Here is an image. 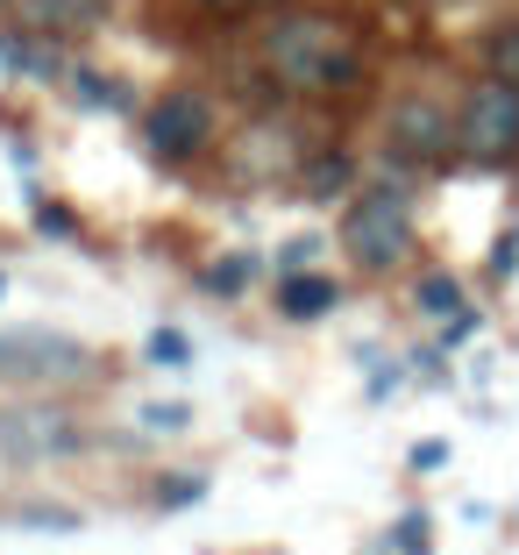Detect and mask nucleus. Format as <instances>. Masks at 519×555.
Here are the masks:
<instances>
[{"label":"nucleus","instance_id":"14","mask_svg":"<svg viewBox=\"0 0 519 555\" xmlns=\"http://www.w3.org/2000/svg\"><path fill=\"white\" fill-rule=\"evenodd\" d=\"M243 285H249V257H221V263L207 271V293H221V299H235Z\"/></svg>","mask_w":519,"mask_h":555},{"label":"nucleus","instance_id":"3","mask_svg":"<svg viewBox=\"0 0 519 555\" xmlns=\"http://www.w3.org/2000/svg\"><path fill=\"white\" fill-rule=\"evenodd\" d=\"M86 371H93V349L79 335H57V327H8L0 335V385H43V377Z\"/></svg>","mask_w":519,"mask_h":555},{"label":"nucleus","instance_id":"15","mask_svg":"<svg viewBox=\"0 0 519 555\" xmlns=\"http://www.w3.org/2000/svg\"><path fill=\"white\" fill-rule=\"evenodd\" d=\"M150 363H171V371H179V363H193V343H185L179 327H157V335H150Z\"/></svg>","mask_w":519,"mask_h":555},{"label":"nucleus","instance_id":"21","mask_svg":"<svg viewBox=\"0 0 519 555\" xmlns=\"http://www.w3.org/2000/svg\"><path fill=\"white\" fill-rule=\"evenodd\" d=\"M257 8H271V0H257Z\"/></svg>","mask_w":519,"mask_h":555},{"label":"nucleus","instance_id":"12","mask_svg":"<svg viewBox=\"0 0 519 555\" xmlns=\"http://www.w3.org/2000/svg\"><path fill=\"white\" fill-rule=\"evenodd\" d=\"M15 527H50V534H79V513L72 506H15Z\"/></svg>","mask_w":519,"mask_h":555},{"label":"nucleus","instance_id":"16","mask_svg":"<svg viewBox=\"0 0 519 555\" xmlns=\"http://www.w3.org/2000/svg\"><path fill=\"white\" fill-rule=\"evenodd\" d=\"M427 541H434V527H427V513H406V520H399V555H434Z\"/></svg>","mask_w":519,"mask_h":555},{"label":"nucleus","instance_id":"5","mask_svg":"<svg viewBox=\"0 0 519 555\" xmlns=\"http://www.w3.org/2000/svg\"><path fill=\"white\" fill-rule=\"evenodd\" d=\"M86 449V427L65 406H8L0 413V456L8 463H65Z\"/></svg>","mask_w":519,"mask_h":555},{"label":"nucleus","instance_id":"7","mask_svg":"<svg viewBox=\"0 0 519 555\" xmlns=\"http://www.w3.org/2000/svg\"><path fill=\"white\" fill-rule=\"evenodd\" d=\"M455 129H449V107H441L434 93H406V100H391V115H385V150H399L406 164H434L449 157Z\"/></svg>","mask_w":519,"mask_h":555},{"label":"nucleus","instance_id":"19","mask_svg":"<svg viewBox=\"0 0 519 555\" xmlns=\"http://www.w3.org/2000/svg\"><path fill=\"white\" fill-rule=\"evenodd\" d=\"M441 463H449V441H420L413 449V470H441Z\"/></svg>","mask_w":519,"mask_h":555},{"label":"nucleus","instance_id":"6","mask_svg":"<svg viewBox=\"0 0 519 555\" xmlns=\"http://www.w3.org/2000/svg\"><path fill=\"white\" fill-rule=\"evenodd\" d=\"M207 143H213V107H207V93L171 86V93L150 107V150H157V157H171V164H185V157H199Z\"/></svg>","mask_w":519,"mask_h":555},{"label":"nucleus","instance_id":"11","mask_svg":"<svg viewBox=\"0 0 519 555\" xmlns=\"http://www.w3.org/2000/svg\"><path fill=\"white\" fill-rule=\"evenodd\" d=\"M199 499H207V477H199V470L157 477V506H164V513H185V506H199Z\"/></svg>","mask_w":519,"mask_h":555},{"label":"nucleus","instance_id":"8","mask_svg":"<svg viewBox=\"0 0 519 555\" xmlns=\"http://www.w3.org/2000/svg\"><path fill=\"white\" fill-rule=\"evenodd\" d=\"M29 22L50 36H79L93 22H107V0H29Z\"/></svg>","mask_w":519,"mask_h":555},{"label":"nucleus","instance_id":"1","mask_svg":"<svg viewBox=\"0 0 519 555\" xmlns=\"http://www.w3.org/2000/svg\"><path fill=\"white\" fill-rule=\"evenodd\" d=\"M263 57L293 93H341L363 79V43L335 15H277L263 36Z\"/></svg>","mask_w":519,"mask_h":555},{"label":"nucleus","instance_id":"17","mask_svg":"<svg viewBox=\"0 0 519 555\" xmlns=\"http://www.w3.org/2000/svg\"><path fill=\"white\" fill-rule=\"evenodd\" d=\"M491 65H498V79H512V86H519V29H512V36H498Z\"/></svg>","mask_w":519,"mask_h":555},{"label":"nucleus","instance_id":"18","mask_svg":"<svg viewBox=\"0 0 519 555\" xmlns=\"http://www.w3.org/2000/svg\"><path fill=\"white\" fill-rule=\"evenodd\" d=\"M477 335V313H455V321H441V349H463Z\"/></svg>","mask_w":519,"mask_h":555},{"label":"nucleus","instance_id":"10","mask_svg":"<svg viewBox=\"0 0 519 555\" xmlns=\"http://www.w3.org/2000/svg\"><path fill=\"white\" fill-rule=\"evenodd\" d=\"M420 307L441 313V321H455V313H470V299H463V285H455L449 271H427L420 278Z\"/></svg>","mask_w":519,"mask_h":555},{"label":"nucleus","instance_id":"9","mask_svg":"<svg viewBox=\"0 0 519 555\" xmlns=\"http://www.w3.org/2000/svg\"><path fill=\"white\" fill-rule=\"evenodd\" d=\"M335 299H341V293H335V278H313V271H293L285 285H277V307L293 313V321H313V313H327Z\"/></svg>","mask_w":519,"mask_h":555},{"label":"nucleus","instance_id":"2","mask_svg":"<svg viewBox=\"0 0 519 555\" xmlns=\"http://www.w3.org/2000/svg\"><path fill=\"white\" fill-rule=\"evenodd\" d=\"M341 249H349L363 271H391V263H406V249H413V207H406V193H363L356 207L341 214Z\"/></svg>","mask_w":519,"mask_h":555},{"label":"nucleus","instance_id":"13","mask_svg":"<svg viewBox=\"0 0 519 555\" xmlns=\"http://www.w3.org/2000/svg\"><path fill=\"white\" fill-rule=\"evenodd\" d=\"M135 427H143V435H185V427H193V413H185V406H164V399H150V406L135 413Z\"/></svg>","mask_w":519,"mask_h":555},{"label":"nucleus","instance_id":"4","mask_svg":"<svg viewBox=\"0 0 519 555\" xmlns=\"http://www.w3.org/2000/svg\"><path fill=\"white\" fill-rule=\"evenodd\" d=\"M455 150L477 164H498L519 150V86L512 79H491L463 100V121H455Z\"/></svg>","mask_w":519,"mask_h":555},{"label":"nucleus","instance_id":"20","mask_svg":"<svg viewBox=\"0 0 519 555\" xmlns=\"http://www.w3.org/2000/svg\"><path fill=\"white\" fill-rule=\"evenodd\" d=\"M207 8H243V0H207Z\"/></svg>","mask_w":519,"mask_h":555}]
</instances>
